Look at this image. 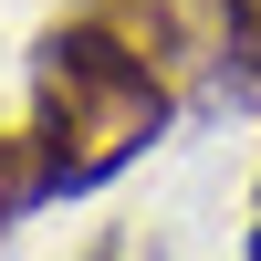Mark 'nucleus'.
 <instances>
[{"instance_id": "3", "label": "nucleus", "mask_w": 261, "mask_h": 261, "mask_svg": "<svg viewBox=\"0 0 261 261\" xmlns=\"http://www.w3.org/2000/svg\"><path fill=\"white\" fill-rule=\"evenodd\" d=\"M21 209H42L32 199V136H0V230H11Z\"/></svg>"}, {"instance_id": "5", "label": "nucleus", "mask_w": 261, "mask_h": 261, "mask_svg": "<svg viewBox=\"0 0 261 261\" xmlns=\"http://www.w3.org/2000/svg\"><path fill=\"white\" fill-rule=\"evenodd\" d=\"M94 261H105V251H94Z\"/></svg>"}, {"instance_id": "2", "label": "nucleus", "mask_w": 261, "mask_h": 261, "mask_svg": "<svg viewBox=\"0 0 261 261\" xmlns=\"http://www.w3.org/2000/svg\"><path fill=\"white\" fill-rule=\"evenodd\" d=\"M94 32H115L125 53H146V63H178L188 42H199V21H209V0H73Z\"/></svg>"}, {"instance_id": "1", "label": "nucleus", "mask_w": 261, "mask_h": 261, "mask_svg": "<svg viewBox=\"0 0 261 261\" xmlns=\"http://www.w3.org/2000/svg\"><path fill=\"white\" fill-rule=\"evenodd\" d=\"M178 94H167V63L125 53L94 21H53L32 42V199H84L115 167H136L167 136Z\"/></svg>"}, {"instance_id": "4", "label": "nucleus", "mask_w": 261, "mask_h": 261, "mask_svg": "<svg viewBox=\"0 0 261 261\" xmlns=\"http://www.w3.org/2000/svg\"><path fill=\"white\" fill-rule=\"evenodd\" d=\"M251 261H261V220H251Z\"/></svg>"}]
</instances>
